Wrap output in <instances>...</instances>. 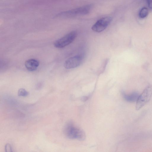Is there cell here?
<instances>
[{
	"label": "cell",
	"mask_w": 152,
	"mask_h": 152,
	"mask_svg": "<svg viewBox=\"0 0 152 152\" xmlns=\"http://www.w3.org/2000/svg\"><path fill=\"white\" fill-rule=\"evenodd\" d=\"M112 18L109 17L102 18L98 20L92 26L91 29L94 31L100 32L105 30L110 24Z\"/></svg>",
	"instance_id": "6"
},
{
	"label": "cell",
	"mask_w": 152,
	"mask_h": 152,
	"mask_svg": "<svg viewBox=\"0 0 152 152\" xmlns=\"http://www.w3.org/2000/svg\"><path fill=\"white\" fill-rule=\"evenodd\" d=\"M92 7L91 4L87 5L70 10L61 12L56 15L55 18H67L88 14Z\"/></svg>",
	"instance_id": "2"
},
{
	"label": "cell",
	"mask_w": 152,
	"mask_h": 152,
	"mask_svg": "<svg viewBox=\"0 0 152 152\" xmlns=\"http://www.w3.org/2000/svg\"><path fill=\"white\" fill-rule=\"evenodd\" d=\"M152 95V86H147L141 94L139 95L136 101V109L138 110L142 108L150 100Z\"/></svg>",
	"instance_id": "3"
},
{
	"label": "cell",
	"mask_w": 152,
	"mask_h": 152,
	"mask_svg": "<svg viewBox=\"0 0 152 152\" xmlns=\"http://www.w3.org/2000/svg\"><path fill=\"white\" fill-rule=\"evenodd\" d=\"M64 132L67 137L70 139L83 140L86 138L84 132L81 129L74 126L70 123L66 125Z\"/></svg>",
	"instance_id": "1"
},
{
	"label": "cell",
	"mask_w": 152,
	"mask_h": 152,
	"mask_svg": "<svg viewBox=\"0 0 152 152\" xmlns=\"http://www.w3.org/2000/svg\"><path fill=\"white\" fill-rule=\"evenodd\" d=\"M29 92L23 88L19 89L18 92V95L20 96L26 97L28 95Z\"/></svg>",
	"instance_id": "10"
},
{
	"label": "cell",
	"mask_w": 152,
	"mask_h": 152,
	"mask_svg": "<svg viewBox=\"0 0 152 152\" xmlns=\"http://www.w3.org/2000/svg\"><path fill=\"white\" fill-rule=\"evenodd\" d=\"M146 1L148 7L152 9V0H146Z\"/></svg>",
	"instance_id": "12"
},
{
	"label": "cell",
	"mask_w": 152,
	"mask_h": 152,
	"mask_svg": "<svg viewBox=\"0 0 152 152\" xmlns=\"http://www.w3.org/2000/svg\"><path fill=\"white\" fill-rule=\"evenodd\" d=\"M123 98L126 101L129 102L137 101L139 95L137 92H133L129 94H127L124 92H122Z\"/></svg>",
	"instance_id": "8"
},
{
	"label": "cell",
	"mask_w": 152,
	"mask_h": 152,
	"mask_svg": "<svg viewBox=\"0 0 152 152\" xmlns=\"http://www.w3.org/2000/svg\"><path fill=\"white\" fill-rule=\"evenodd\" d=\"M84 56L83 54H81L69 58L64 63L65 68L70 69L79 66L83 62Z\"/></svg>",
	"instance_id": "5"
},
{
	"label": "cell",
	"mask_w": 152,
	"mask_h": 152,
	"mask_svg": "<svg viewBox=\"0 0 152 152\" xmlns=\"http://www.w3.org/2000/svg\"><path fill=\"white\" fill-rule=\"evenodd\" d=\"M77 35L76 31H72L55 41L54 45L57 48H63L71 43L75 39Z\"/></svg>",
	"instance_id": "4"
},
{
	"label": "cell",
	"mask_w": 152,
	"mask_h": 152,
	"mask_svg": "<svg viewBox=\"0 0 152 152\" xmlns=\"http://www.w3.org/2000/svg\"><path fill=\"white\" fill-rule=\"evenodd\" d=\"M39 65V62L35 59H30L26 60L25 65L27 69L30 71H33L37 69Z\"/></svg>",
	"instance_id": "7"
},
{
	"label": "cell",
	"mask_w": 152,
	"mask_h": 152,
	"mask_svg": "<svg viewBox=\"0 0 152 152\" xmlns=\"http://www.w3.org/2000/svg\"><path fill=\"white\" fill-rule=\"evenodd\" d=\"M148 10L147 8L144 7L140 10L139 12V16L141 18H144L148 15Z\"/></svg>",
	"instance_id": "9"
},
{
	"label": "cell",
	"mask_w": 152,
	"mask_h": 152,
	"mask_svg": "<svg viewBox=\"0 0 152 152\" xmlns=\"http://www.w3.org/2000/svg\"><path fill=\"white\" fill-rule=\"evenodd\" d=\"M4 150L6 152H12L13 151V148L11 145L8 143L5 145Z\"/></svg>",
	"instance_id": "11"
}]
</instances>
